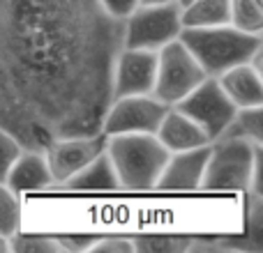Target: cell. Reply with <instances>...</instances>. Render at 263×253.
Instances as JSON below:
<instances>
[{
  "instance_id": "1",
  "label": "cell",
  "mask_w": 263,
  "mask_h": 253,
  "mask_svg": "<svg viewBox=\"0 0 263 253\" xmlns=\"http://www.w3.org/2000/svg\"><path fill=\"white\" fill-rule=\"evenodd\" d=\"M120 49L100 0H0V126L26 150L102 131Z\"/></svg>"
},
{
  "instance_id": "2",
  "label": "cell",
  "mask_w": 263,
  "mask_h": 253,
  "mask_svg": "<svg viewBox=\"0 0 263 253\" xmlns=\"http://www.w3.org/2000/svg\"><path fill=\"white\" fill-rule=\"evenodd\" d=\"M261 161L263 145L240 138L213 140L201 189L245 191L252 196H261Z\"/></svg>"
},
{
  "instance_id": "3",
  "label": "cell",
  "mask_w": 263,
  "mask_h": 253,
  "mask_svg": "<svg viewBox=\"0 0 263 253\" xmlns=\"http://www.w3.org/2000/svg\"><path fill=\"white\" fill-rule=\"evenodd\" d=\"M180 41L208 76H219L236 65L250 62L263 49V35L245 32L231 23L213 28H182Z\"/></svg>"
},
{
  "instance_id": "4",
  "label": "cell",
  "mask_w": 263,
  "mask_h": 253,
  "mask_svg": "<svg viewBox=\"0 0 263 253\" xmlns=\"http://www.w3.org/2000/svg\"><path fill=\"white\" fill-rule=\"evenodd\" d=\"M106 157L120 189L148 191L155 189L171 152L155 134H116L106 136Z\"/></svg>"
},
{
  "instance_id": "5",
  "label": "cell",
  "mask_w": 263,
  "mask_h": 253,
  "mask_svg": "<svg viewBox=\"0 0 263 253\" xmlns=\"http://www.w3.org/2000/svg\"><path fill=\"white\" fill-rule=\"evenodd\" d=\"M182 32L180 5H139L127 18H123V46L127 49L159 51Z\"/></svg>"
},
{
  "instance_id": "6",
  "label": "cell",
  "mask_w": 263,
  "mask_h": 253,
  "mask_svg": "<svg viewBox=\"0 0 263 253\" xmlns=\"http://www.w3.org/2000/svg\"><path fill=\"white\" fill-rule=\"evenodd\" d=\"M205 76L208 74L201 69L196 58L178 37L157 51V76H155L153 95L166 106H176Z\"/></svg>"
},
{
  "instance_id": "7",
  "label": "cell",
  "mask_w": 263,
  "mask_h": 253,
  "mask_svg": "<svg viewBox=\"0 0 263 253\" xmlns=\"http://www.w3.org/2000/svg\"><path fill=\"white\" fill-rule=\"evenodd\" d=\"M176 109L182 111L194 124H199L203 134L210 138V143L222 136V131L227 129V124L231 122L238 111L231 104V99L224 95L222 86L215 76H205L185 99L178 101Z\"/></svg>"
},
{
  "instance_id": "8",
  "label": "cell",
  "mask_w": 263,
  "mask_h": 253,
  "mask_svg": "<svg viewBox=\"0 0 263 253\" xmlns=\"http://www.w3.org/2000/svg\"><path fill=\"white\" fill-rule=\"evenodd\" d=\"M168 106L155 95L114 97L102 118V134H155Z\"/></svg>"
},
{
  "instance_id": "9",
  "label": "cell",
  "mask_w": 263,
  "mask_h": 253,
  "mask_svg": "<svg viewBox=\"0 0 263 253\" xmlns=\"http://www.w3.org/2000/svg\"><path fill=\"white\" fill-rule=\"evenodd\" d=\"M106 150V134H77V136H58L46 145L42 152L46 157L49 171L53 175V189L63 184L65 180L81 171L86 163H90L95 157H100Z\"/></svg>"
},
{
  "instance_id": "10",
  "label": "cell",
  "mask_w": 263,
  "mask_h": 253,
  "mask_svg": "<svg viewBox=\"0 0 263 253\" xmlns=\"http://www.w3.org/2000/svg\"><path fill=\"white\" fill-rule=\"evenodd\" d=\"M155 76H157V51L145 49H123L114 62V97L129 95H153Z\"/></svg>"
},
{
  "instance_id": "11",
  "label": "cell",
  "mask_w": 263,
  "mask_h": 253,
  "mask_svg": "<svg viewBox=\"0 0 263 253\" xmlns=\"http://www.w3.org/2000/svg\"><path fill=\"white\" fill-rule=\"evenodd\" d=\"M208 154H210V143L201 145V147L171 152V157H168V161H166V166H164L155 189H159V191L201 189L203 171H205V163H208Z\"/></svg>"
},
{
  "instance_id": "12",
  "label": "cell",
  "mask_w": 263,
  "mask_h": 253,
  "mask_svg": "<svg viewBox=\"0 0 263 253\" xmlns=\"http://www.w3.org/2000/svg\"><path fill=\"white\" fill-rule=\"evenodd\" d=\"M217 83L222 86L224 95L231 99L236 109H252L263 106V69L254 62H240L236 67L222 72Z\"/></svg>"
},
{
  "instance_id": "13",
  "label": "cell",
  "mask_w": 263,
  "mask_h": 253,
  "mask_svg": "<svg viewBox=\"0 0 263 253\" xmlns=\"http://www.w3.org/2000/svg\"><path fill=\"white\" fill-rule=\"evenodd\" d=\"M5 184L16 194L23 191H46L53 189V175L42 150H23L14 166L9 168Z\"/></svg>"
},
{
  "instance_id": "14",
  "label": "cell",
  "mask_w": 263,
  "mask_h": 253,
  "mask_svg": "<svg viewBox=\"0 0 263 253\" xmlns=\"http://www.w3.org/2000/svg\"><path fill=\"white\" fill-rule=\"evenodd\" d=\"M159 140L164 143V147L168 152H180V150H192L208 145L210 138L203 134L199 124H194L182 111H178L176 106H168V111L164 113L162 122H159L157 131H155Z\"/></svg>"
},
{
  "instance_id": "15",
  "label": "cell",
  "mask_w": 263,
  "mask_h": 253,
  "mask_svg": "<svg viewBox=\"0 0 263 253\" xmlns=\"http://www.w3.org/2000/svg\"><path fill=\"white\" fill-rule=\"evenodd\" d=\"M55 189L60 191H116L120 189L118 177H116L114 163L106 157V150L95 157L90 163L77 171L69 180H65L63 184H58Z\"/></svg>"
},
{
  "instance_id": "16",
  "label": "cell",
  "mask_w": 263,
  "mask_h": 253,
  "mask_svg": "<svg viewBox=\"0 0 263 253\" xmlns=\"http://www.w3.org/2000/svg\"><path fill=\"white\" fill-rule=\"evenodd\" d=\"M231 18L229 0H190L180 7L182 28H213L224 26Z\"/></svg>"
},
{
  "instance_id": "17",
  "label": "cell",
  "mask_w": 263,
  "mask_h": 253,
  "mask_svg": "<svg viewBox=\"0 0 263 253\" xmlns=\"http://www.w3.org/2000/svg\"><path fill=\"white\" fill-rule=\"evenodd\" d=\"M219 138H240V140L263 145V106L238 109L233 120L227 124V129L222 131Z\"/></svg>"
},
{
  "instance_id": "18",
  "label": "cell",
  "mask_w": 263,
  "mask_h": 253,
  "mask_svg": "<svg viewBox=\"0 0 263 253\" xmlns=\"http://www.w3.org/2000/svg\"><path fill=\"white\" fill-rule=\"evenodd\" d=\"M229 12L231 26L263 35V0H229Z\"/></svg>"
},
{
  "instance_id": "19",
  "label": "cell",
  "mask_w": 263,
  "mask_h": 253,
  "mask_svg": "<svg viewBox=\"0 0 263 253\" xmlns=\"http://www.w3.org/2000/svg\"><path fill=\"white\" fill-rule=\"evenodd\" d=\"M21 228V205L18 194L0 182V235L14 237Z\"/></svg>"
},
{
  "instance_id": "20",
  "label": "cell",
  "mask_w": 263,
  "mask_h": 253,
  "mask_svg": "<svg viewBox=\"0 0 263 253\" xmlns=\"http://www.w3.org/2000/svg\"><path fill=\"white\" fill-rule=\"evenodd\" d=\"M12 251L21 253V251H30V253H60L63 246H60L58 237L51 235H16L12 237Z\"/></svg>"
},
{
  "instance_id": "21",
  "label": "cell",
  "mask_w": 263,
  "mask_h": 253,
  "mask_svg": "<svg viewBox=\"0 0 263 253\" xmlns=\"http://www.w3.org/2000/svg\"><path fill=\"white\" fill-rule=\"evenodd\" d=\"M23 145L18 143L16 136H12L7 129L0 126V182L7 180L9 168L14 166V161L18 159V154L23 152Z\"/></svg>"
},
{
  "instance_id": "22",
  "label": "cell",
  "mask_w": 263,
  "mask_h": 253,
  "mask_svg": "<svg viewBox=\"0 0 263 253\" xmlns=\"http://www.w3.org/2000/svg\"><path fill=\"white\" fill-rule=\"evenodd\" d=\"M90 253H132L134 249V240H125V237H97L92 246L88 249Z\"/></svg>"
},
{
  "instance_id": "23",
  "label": "cell",
  "mask_w": 263,
  "mask_h": 253,
  "mask_svg": "<svg viewBox=\"0 0 263 253\" xmlns=\"http://www.w3.org/2000/svg\"><path fill=\"white\" fill-rule=\"evenodd\" d=\"M100 5L104 7V12L114 18H127L136 7H139V0H100Z\"/></svg>"
},
{
  "instance_id": "24",
  "label": "cell",
  "mask_w": 263,
  "mask_h": 253,
  "mask_svg": "<svg viewBox=\"0 0 263 253\" xmlns=\"http://www.w3.org/2000/svg\"><path fill=\"white\" fill-rule=\"evenodd\" d=\"M97 237H74V235H67V237H58L60 246L63 251H88L92 246Z\"/></svg>"
},
{
  "instance_id": "25",
  "label": "cell",
  "mask_w": 263,
  "mask_h": 253,
  "mask_svg": "<svg viewBox=\"0 0 263 253\" xmlns=\"http://www.w3.org/2000/svg\"><path fill=\"white\" fill-rule=\"evenodd\" d=\"M0 253H12V237L0 235Z\"/></svg>"
},
{
  "instance_id": "26",
  "label": "cell",
  "mask_w": 263,
  "mask_h": 253,
  "mask_svg": "<svg viewBox=\"0 0 263 253\" xmlns=\"http://www.w3.org/2000/svg\"><path fill=\"white\" fill-rule=\"evenodd\" d=\"M162 3H178V0H139V5H162Z\"/></svg>"
},
{
  "instance_id": "27",
  "label": "cell",
  "mask_w": 263,
  "mask_h": 253,
  "mask_svg": "<svg viewBox=\"0 0 263 253\" xmlns=\"http://www.w3.org/2000/svg\"><path fill=\"white\" fill-rule=\"evenodd\" d=\"M187 3H190V0H178V5H180V7H182V5H187Z\"/></svg>"
}]
</instances>
